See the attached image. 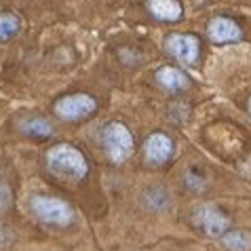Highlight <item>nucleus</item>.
<instances>
[{
	"label": "nucleus",
	"instance_id": "1",
	"mask_svg": "<svg viewBox=\"0 0 251 251\" xmlns=\"http://www.w3.org/2000/svg\"><path fill=\"white\" fill-rule=\"evenodd\" d=\"M47 167L68 182H80L89 176V160L76 146L57 144L47 152Z\"/></svg>",
	"mask_w": 251,
	"mask_h": 251
},
{
	"label": "nucleus",
	"instance_id": "2",
	"mask_svg": "<svg viewBox=\"0 0 251 251\" xmlns=\"http://www.w3.org/2000/svg\"><path fill=\"white\" fill-rule=\"evenodd\" d=\"M101 146H103V150H106L108 158L112 160V163L121 165L133 154L135 139L127 125L112 121L101 129Z\"/></svg>",
	"mask_w": 251,
	"mask_h": 251
},
{
	"label": "nucleus",
	"instance_id": "3",
	"mask_svg": "<svg viewBox=\"0 0 251 251\" xmlns=\"http://www.w3.org/2000/svg\"><path fill=\"white\" fill-rule=\"evenodd\" d=\"M30 209L40 222L51 226H70L74 222V209L66 201L49 194H36L30 201Z\"/></svg>",
	"mask_w": 251,
	"mask_h": 251
},
{
	"label": "nucleus",
	"instance_id": "4",
	"mask_svg": "<svg viewBox=\"0 0 251 251\" xmlns=\"http://www.w3.org/2000/svg\"><path fill=\"white\" fill-rule=\"evenodd\" d=\"M97 110V100L89 93H72V95H64L53 103V112L61 121L68 123H78L85 121Z\"/></svg>",
	"mask_w": 251,
	"mask_h": 251
},
{
	"label": "nucleus",
	"instance_id": "5",
	"mask_svg": "<svg viewBox=\"0 0 251 251\" xmlns=\"http://www.w3.org/2000/svg\"><path fill=\"white\" fill-rule=\"evenodd\" d=\"M192 222L201 232H205L207 236H213V239H222L228 228H230V218L222 211L220 207L215 205H209V203H203V205H197L192 211Z\"/></svg>",
	"mask_w": 251,
	"mask_h": 251
},
{
	"label": "nucleus",
	"instance_id": "6",
	"mask_svg": "<svg viewBox=\"0 0 251 251\" xmlns=\"http://www.w3.org/2000/svg\"><path fill=\"white\" fill-rule=\"evenodd\" d=\"M165 51L182 66H194L201 57V40L194 34L173 32L165 36Z\"/></svg>",
	"mask_w": 251,
	"mask_h": 251
},
{
	"label": "nucleus",
	"instance_id": "7",
	"mask_svg": "<svg viewBox=\"0 0 251 251\" xmlns=\"http://www.w3.org/2000/svg\"><path fill=\"white\" fill-rule=\"evenodd\" d=\"M173 154H176V144H173V139L167 133L156 131V133L148 135L144 144V156L148 165L163 167L173 158Z\"/></svg>",
	"mask_w": 251,
	"mask_h": 251
},
{
	"label": "nucleus",
	"instance_id": "8",
	"mask_svg": "<svg viewBox=\"0 0 251 251\" xmlns=\"http://www.w3.org/2000/svg\"><path fill=\"white\" fill-rule=\"evenodd\" d=\"M207 38L211 40L213 45H232L243 38V30L234 19L218 15L207 24Z\"/></svg>",
	"mask_w": 251,
	"mask_h": 251
},
{
	"label": "nucleus",
	"instance_id": "9",
	"mask_svg": "<svg viewBox=\"0 0 251 251\" xmlns=\"http://www.w3.org/2000/svg\"><path fill=\"white\" fill-rule=\"evenodd\" d=\"M156 82L169 93H182V91H186V89L190 87L192 80H190V76H188L184 70L173 68V66H165V68H160L156 72Z\"/></svg>",
	"mask_w": 251,
	"mask_h": 251
},
{
	"label": "nucleus",
	"instance_id": "10",
	"mask_svg": "<svg viewBox=\"0 0 251 251\" xmlns=\"http://www.w3.org/2000/svg\"><path fill=\"white\" fill-rule=\"evenodd\" d=\"M150 15L165 24H177L184 15V6L179 0H148Z\"/></svg>",
	"mask_w": 251,
	"mask_h": 251
},
{
	"label": "nucleus",
	"instance_id": "11",
	"mask_svg": "<svg viewBox=\"0 0 251 251\" xmlns=\"http://www.w3.org/2000/svg\"><path fill=\"white\" fill-rule=\"evenodd\" d=\"M22 131L25 135H30V137H40V139H45V137H51L53 135V125L47 121V118L43 116H32V118H25V121L22 123Z\"/></svg>",
	"mask_w": 251,
	"mask_h": 251
},
{
	"label": "nucleus",
	"instance_id": "12",
	"mask_svg": "<svg viewBox=\"0 0 251 251\" xmlns=\"http://www.w3.org/2000/svg\"><path fill=\"white\" fill-rule=\"evenodd\" d=\"M144 205L146 207H150V209H154V211H160V209H167L171 205V194L165 190V188H158V186H152L148 188V190L144 192Z\"/></svg>",
	"mask_w": 251,
	"mask_h": 251
},
{
	"label": "nucleus",
	"instance_id": "13",
	"mask_svg": "<svg viewBox=\"0 0 251 251\" xmlns=\"http://www.w3.org/2000/svg\"><path fill=\"white\" fill-rule=\"evenodd\" d=\"M22 32V19L15 13H0V43L15 38Z\"/></svg>",
	"mask_w": 251,
	"mask_h": 251
},
{
	"label": "nucleus",
	"instance_id": "14",
	"mask_svg": "<svg viewBox=\"0 0 251 251\" xmlns=\"http://www.w3.org/2000/svg\"><path fill=\"white\" fill-rule=\"evenodd\" d=\"M222 243L224 247L230 251H247L249 249V236L241 230H232V232H226L222 236Z\"/></svg>",
	"mask_w": 251,
	"mask_h": 251
},
{
	"label": "nucleus",
	"instance_id": "15",
	"mask_svg": "<svg viewBox=\"0 0 251 251\" xmlns=\"http://www.w3.org/2000/svg\"><path fill=\"white\" fill-rule=\"evenodd\" d=\"M184 182H186L188 188H192V190H203V188H205V177L201 176V173L197 176V171H194V169L186 173V176H184Z\"/></svg>",
	"mask_w": 251,
	"mask_h": 251
},
{
	"label": "nucleus",
	"instance_id": "16",
	"mask_svg": "<svg viewBox=\"0 0 251 251\" xmlns=\"http://www.w3.org/2000/svg\"><path fill=\"white\" fill-rule=\"evenodd\" d=\"M9 205H11V192L6 188V184L0 179V211H4Z\"/></svg>",
	"mask_w": 251,
	"mask_h": 251
},
{
	"label": "nucleus",
	"instance_id": "17",
	"mask_svg": "<svg viewBox=\"0 0 251 251\" xmlns=\"http://www.w3.org/2000/svg\"><path fill=\"white\" fill-rule=\"evenodd\" d=\"M247 108H249V114H251V97H249V101H247Z\"/></svg>",
	"mask_w": 251,
	"mask_h": 251
}]
</instances>
